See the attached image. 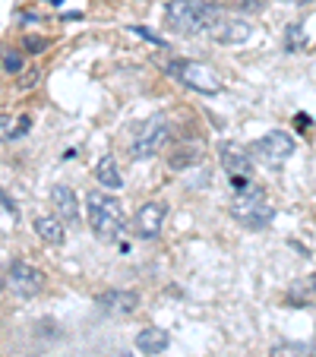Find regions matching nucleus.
<instances>
[{
    "label": "nucleus",
    "mask_w": 316,
    "mask_h": 357,
    "mask_svg": "<svg viewBox=\"0 0 316 357\" xmlns=\"http://www.w3.org/2000/svg\"><path fill=\"white\" fill-rule=\"evenodd\" d=\"M209 35H212L218 45H243V41L253 38V22H250L247 16H228L225 13Z\"/></svg>",
    "instance_id": "10"
},
{
    "label": "nucleus",
    "mask_w": 316,
    "mask_h": 357,
    "mask_svg": "<svg viewBox=\"0 0 316 357\" xmlns=\"http://www.w3.org/2000/svg\"><path fill=\"white\" fill-rule=\"evenodd\" d=\"M98 310L108 317H130L140 307V291H123V288H111L105 294H98Z\"/></svg>",
    "instance_id": "11"
},
{
    "label": "nucleus",
    "mask_w": 316,
    "mask_h": 357,
    "mask_svg": "<svg viewBox=\"0 0 316 357\" xmlns=\"http://www.w3.org/2000/svg\"><path fill=\"white\" fill-rule=\"evenodd\" d=\"M231 7L237 13H262L266 10V0H231Z\"/></svg>",
    "instance_id": "20"
},
{
    "label": "nucleus",
    "mask_w": 316,
    "mask_h": 357,
    "mask_svg": "<svg viewBox=\"0 0 316 357\" xmlns=\"http://www.w3.org/2000/svg\"><path fill=\"white\" fill-rule=\"evenodd\" d=\"M22 47H26L29 54H41L47 47V38H41V35H26V41H22Z\"/></svg>",
    "instance_id": "21"
},
{
    "label": "nucleus",
    "mask_w": 316,
    "mask_h": 357,
    "mask_svg": "<svg viewBox=\"0 0 316 357\" xmlns=\"http://www.w3.org/2000/svg\"><path fill=\"white\" fill-rule=\"evenodd\" d=\"M165 218H168V202L165 199H152V202H142L140 212H136V234L142 241H152V237L162 234L165 228Z\"/></svg>",
    "instance_id": "9"
},
{
    "label": "nucleus",
    "mask_w": 316,
    "mask_h": 357,
    "mask_svg": "<svg viewBox=\"0 0 316 357\" xmlns=\"http://www.w3.org/2000/svg\"><path fill=\"white\" fill-rule=\"evenodd\" d=\"M225 16V7L216 0H168L165 7V26L174 35H209L216 29V22Z\"/></svg>",
    "instance_id": "1"
},
{
    "label": "nucleus",
    "mask_w": 316,
    "mask_h": 357,
    "mask_svg": "<svg viewBox=\"0 0 316 357\" xmlns=\"http://www.w3.org/2000/svg\"><path fill=\"white\" fill-rule=\"evenodd\" d=\"M171 344V335L168 329H158V326H149V329H140V335H136V348H140V354H165Z\"/></svg>",
    "instance_id": "13"
},
{
    "label": "nucleus",
    "mask_w": 316,
    "mask_h": 357,
    "mask_svg": "<svg viewBox=\"0 0 316 357\" xmlns=\"http://www.w3.org/2000/svg\"><path fill=\"white\" fill-rule=\"evenodd\" d=\"M231 218L250 231H266L276 218V209L266 202V193L256 183H243L231 196Z\"/></svg>",
    "instance_id": "2"
},
{
    "label": "nucleus",
    "mask_w": 316,
    "mask_h": 357,
    "mask_svg": "<svg viewBox=\"0 0 316 357\" xmlns=\"http://www.w3.org/2000/svg\"><path fill=\"white\" fill-rule=\"evenodd\" d=\"M130 32H136V35H140V38H146V41H152V45H158V47H162V51H165V47H168V41H162V38H158V35H155V32H149V29H142V26H130Z\"/></svg>",
    "instance_id": "23"
},
{
    "label": "nucleus",
    "mask_w": 316,
    "mask_h": 357,
    "mask_svg": "<svg viewBox=\"0 0 316 357\" xmlns=\"http://www.w3.org/2000/svg\"><path fill=\"white\" fill-rule=\"evenodd\" d=\"M303 45H307L303 22H291V26L285 29V51H288V54H297V51H303Z\"/></svg>",
    "instance_id": "19"
},
{
    "label": "nucleus",
    "mask_w": 316,
    "mask_h": 357,
    "mask_svg": "<svg viewBox=\"0 0 316 357\" xmlns=\"http://www.w3.org/2000/svg\"><path fill=\"white\" fill-rule=\"evenodd\" d=\"M291 3H301V7H303V3H313V0H291Z\"/></svg>",
    "instance_id": "27"
},
{
    "label": "nucleus",
    "mask_w": 316,
    "mask_h": 357,
    "mask_svg": "<svg viewBox=\"0 0 316 357\" xmlns=\"http://www.w3.org/2000/svg\"><path fill=\"white\" fill-rule=\"evenodd\" d=\"M250 152H253L262 165L278 168V165H285L294 155V139H291V133H285V130H272V133H266L262 139H256Z\"/></svg>",
    "instance_id": "7"
},
{
    "label": "nucleus",
    "mask_w": 316,
    "mask_h": 357,
    "mask_svg": "<svg viewBox=\"0 0 316 357\" xmlns=\"http://www.w3.org/2000/svg\"><path fill=\"white\" fill-rule=\"evenodd\" d=\"M45 284H47L45 272H41L38 266L26 263V259H16V263L7 269V288L13 291L20 301H32V297H38L41 291H45Z\"/></svg>",
    "instance_id": "6"
},
{
    "label": "nucleus",
    "mask_w": 316,
    "mask_h": 357,
    "mask_svg": "<svg viewBox=\"0 0 316 357\" xmlns=\"http://www.w3.org/2000/svg\"><path fill=\"white\" fill-rule=\"evenodd\" d=\"M3 67H7L10 73H20L22 70V54L20 51H7V54H3Z\"/></svg>",
    "instance_id": "22"
},
{
    "label": "nucleus",
    "mask_w": 316,
    "mask_h": 357,
    "mask_svg": "<svg viewBox=\"0 0 316 357\" xmlns=\"http://www.w3.org/2000/svg\"><path fill=\"white\" fill-rule=\"evenodd\" d=\"M202 158H206V152H202L200 142H181L168 155V165L174 171H187V168H200Z\"/></svg>",
    "instance_id": "14"
},
{
    "label": "nucleus",
    "mask_w": 316,
    "mask_h": 357,
    "mask_svg": "<svg viewBox=\"0 0 316 357\" xmlns=\"http://www.w3.org/2000/svg\"><path fill=\"white\" fill-rule=\"evenodd\" d=\"M95 181H98L105 190H121L123 187V177H121V168H117L114 155H105L98 165H95Z\"/></svg>",
    "instance_id": "16"
},
{
    "label": "nucleus",
    "mask_w": 316,
    "mask_h": 357,
    "mask_svg": "<svg viewBox=\"0 0 316 357\" xmlns=\"http://www.w3.org/2000/svg\"><path fill=\"white\" fill-rule=\"evenodd\" d=\"M171 139V127H168V117L165 114H152L149 121L136 123L133 133H130V155L136 162H146V158H155L168 146Z\"/></svg>",
    "instance_id": "4"
},
{
    "label": "nucleus",
    "mask_w": 316,
    "mask_h": 357,
    "mask_svg": "<svg viewBox=\"0 0 316 357\" xmlns=\"http://www.w3.org/2000/svg\"><path fill=\"white\" fill-rule=\"evenodd\" d=\"M291 307H303V303H316V275H307L288 291Z\"/></svg>",
    "instance_id": "18"
},
{
    "label": "nucleus",
    "mask_w": 316,
    "mask_h": 357,
    "mask_svg": "<svg viewBox=\"0 0 316 357\" xmlns=\"http://www.w3.org/2000/svg\"><path fill=\"white\" fill-rule=\"evenodd\" d=\"M51 3H61V0H51Z\"/></svg>",
    "instance_id": "28"
},
{
    "label": "nucleus",
    "mask_w": 316,
    "mask_h": 357,
    "mask_svg": "<svg viewBox=\"0 0 316 357\" xmlns=\"http://www.w3.org/2000/svg\"><path fill=\"white\" fill-rule=\"evenodd\" d=\"M86 215H89V228L98 241L111 243L121 237L123 231V206L117 196H108V193H89L86 196Z\"/></svg>",
    "instance_id": "3"
},
{
    "label": "nucleus",
    "mask_w": 316,
    "mask_h": 357,
    "mask_svg": "<svg viewBox=\"0 0 316 357\" xmlns=\"http://www.w3.org/2000/svg\"><path fill=\"white\" fill-rule=\"evenodd\" d=\"M310 123H313V121H310V114H297L294 117V127L301 130V133H310Z\"/></svg>",
    "instance_id": "26"
},
{
    "label": "nucleus",
    "mask_w": 316,
    "mask_h": 357,
    "mask_svg": "<svg viewBox=\"0 0 316 357\" xmlns=\"http://www.w3.org/2000/svg\"><path fill=\"white\" fill-rule=\"evenodd\" d=\"M51 206H54L57 218H61L63 225L80 222V199H76V193L67 183H54V187H51Z\"/></svg>",
    "instance_id": "12"
},
{
    "label": "nucleus",
    "mask_w": 316,
    "mask_h": 357,
    "mask_svg": "<svg viewBox=\"0 0 316 357\" xmlns=\"http://www.w3.org/2000/svg\"><path fill=\"white\" fill-rule=\"evenodd\" d=\"M218 158H222V168L228 171L234 190L243 187V183H253V155H250V152H243L241 146L225 142V146L218 149Z\"/></svg>",
    "instance_id": "8"
},
{
    "label": "nucleus",
    "mask_w": 316,
    "mask_h": 357,
    "mask_svg": "<svg viewBox=\"0 0 316 357\" xmlns=\"http://www.w3.org/2000/svg\"><path fill=\"white\" fill-rule=\"evenodd\" d=\"M272 357H316V338L313 342H278L272 348Z\"/></svg>",
    "instance_id": "17"
},
{
    "label": "nucleus",
    "mask_w": 316,
    "mask_h": 357,
    "mask_svg": "<svg viewBox=\"0 0 316 357\" xmlns=\"http://www.w3.org/2000/svg\"><path fill=\"white\" fill-rule=\"evenodd\" d=\"M10 130H13L10 114H0V139H10Z\"/></svg>",
    "instance_id": "25"
},
{
    "label": "nucleus",
    "mask_w": 316,
    "mask_h": 357,
    "mask_svg": "<svg viewBox=\"0 0 316 357\" xmlns=\"http://www.w3.org/2000/svg\"><path fill=\"white\" fill-rule=\"evenodd\" d=\"M29 130H32V117L22 114L20 121H16V127L10 130V139H20V136H22V133H29Z\"/></svg>",
    "instance_id": "24"
},
{
    "label": "nucleus",
    "mask_w": 316,
    "mask_h": 357,
    "mask_svg": "<svg viewBox=\"0 0 316 357\" xmlns=\"http://www.w3.org/2000/svg\"><path fill=\"white\" fill-rule=\"evenodd\" d=\"M168 73L174 76L181 86L193 89V92H200V95H218L222 92V79H218V73L202 61H187V57H181V61L168 63Z\"/></svg>",
    "instance_id": "5"
},
{
    "label": "nucleus",
    "mask_w": 316,
    "mask_h": 357,
    "mask_svg": "<svg viewBox=\"0 0 316 357\" xmlns=\"http://www.w3.org/2000/svg\"><path fill=\"white\" fill-rule=\"evenodd\" d=\"M35 234L41 237L45 243H54V247H61L63 237H67V231H63V222L54 215H38L35 218Z\"/></svg>",
    "instance_id": "15"
}]
</instances>
